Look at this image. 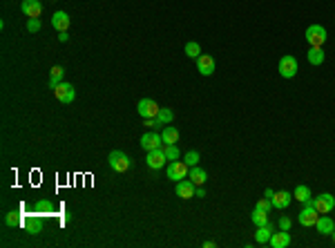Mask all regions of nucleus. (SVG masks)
Wrapping results in <instances>:
<instances>
[{
    "instance_id": "1",
    "label": "nucleus",
    "mask_w": 335,
    "mask_h": 248,
    "mask_svg": "<svg viewBox=\"0 0 335 248\" xmlns=\"http://www.w3.org/2000/svg\"><path fill=\"white\" fill-rule=\"evenodd\" d=\"M107 163H110V168L114 172H127L130 170V165H132V161H130V156H127L125 152L112 150L110 156H107Z\"/></svg>"
},
{
    "instance_id": "2",
    "label": "nucleus",
    "mask_w": 335,
    "mask_h": 248,
    "mask_svg": "<svg viewBox=\"0 0 335 248\" xmlns=\"http://www.w3.org/2000/svg\"><path fill=\"white\" fill-rule=\"evenodd\" d=\"M306 43L311 45V47H322V45L326 43V38H329V34H326V30L322 27V25H311V27H306Z\"/></svg>"
},
{
    "instance_id": "3",
    "label": "nucleus",
    "mask_w": 335,
    "mask_h": 248,
    "mask_svg": "<svg viewBox=\"0 0 335 248\" xmlns=\"http://www.w3.org/2000/svg\"><path fill=\"white\" fill-rule=\"evenodd\" d=\"M188 172H190V165L185 163V161H170L168 163V168H165V175H168V179H172V181H181V179H185L188 177Z\"/></svg>"
},
{
    "instance_id": "4",
    "label": "nucleus",
    "mask_w": 335,
    "mask_h": 248,
    "mask_svg": "<svg viewBox=\"0 0 335 248\" xmlns=\"http://www.w3.org/2000/svg\"><path fill=\"white\" fill-rule=\"evenodd\" d=\"M277 69H279L282 78H293L297 72H300V65H297V59L293 56V54H286V56H282V59H279Z\"/></svg>"
},
{
    "instance_id": "5",
    "label": "nucleus",
    "mask_w": 335,
    "mask_h": 248,
    "mask_svg": "<svg viewBox=\"0 0 335 248\" xmlns=\"http://www.w3.org/2000/svg\"><path fill=\"white\" fill-rule=\"evenodd\" d=\"M54 96L59 98L63 105H69V103L76 98V90H74L72 83H65L63 81V83H59V85L54 88Z\"/></svg>"
},
{
    "instance_id": "6",
    "label": "nucleus",
    "mask_w": 335,
    "mask_h": 248,
    "mask_svg": "<svg viewBox=\"0 0 335 248\" xmlns=\"http://www.w3.org/2000/svg\"><path fill=\"white\" fill-rule=\"evenodd\" d=\"M317 208L308 201V204L304 206V208L300 210V217H297V221H300V226H304V228H311V226L317 224Z\"/></svg>"
},
{
    "instance_id": "7",
    "label": "nucleus",
    "mask_w": 335,
    "mask_h": 248,
    "mask_svg": "<svg viewBox=\"0 0 335 248\" xmlns=\"http://www.w3.org/2000/svg\"><path fill=\"white\" fill-rule=\"evenodd\" d=\"M311 204L315 206L320 215H329V213H333V210H335V197L331 195V192H324V195L311 199Z\"/></svg>"
},
{
    "instance_id": "8",
    "label": "nucleus",
    "mask_w": 335,
    "mask_h": 248,
    "mask_svg": "<svg viewBox=\"0 0 335 248\" xmlns=\"http://www.w3.org/2000/svg\"><path fill=\"white\" fill-rule=\"evenodd\" d=\"M146 163H148V168H152V170H161V168H163L165 163H170V161H168V156H165L163 148H156V150L148 152Z\"/></svg>"
},
{
    "instance_id": "9",
    "label": "nucleus",
    "mask_w": 335,
    "mask_h": 248,
    "mask_svg": "<svg viewBox=\"0 0 335 248\" xmlns=\"http://www.w3.org/2000/svg\"><path fill=\"white\" fill-rule=\"evenodd\" d=\"M136 110H139V117L141 119H156L161 107L156 105V101H152V98H141L139 105H136Z\"/></svg>"
},
{
    "instance_id": "10",
    "label": "nucleus",
    "mask_w": 335,
    "mask_h": 248,
    "mask_svg": "<svg viewBox=\"0 0 335 248\" xmlns=\"http://www.w3.org/2000/svg\"><path fill=\"white\" fill-rule=\"evenodd\" d=\"M141 148L146 152L156 150V148H163V139H161L159 132H146V134L141 136Z\"/></svg>"
},
{
    "instance_id": "11",
    "label": "nucleus",
    "mask_w": 335,
    "mask_h": 248,
    "mask_svg": "<svg viewBox=\"0 0 335 248\" xmlns=\"http://www.w3.org/2000/svg\"><path fill=\"white\" fill-rule=\"evenodd\" d=\"M43 215H27V217L23 219V228L27 230V233H31V235H38V233H43Z\"/></svg>"
},
{
    "instance_id": "12",
    "label": "nucleus",
    "mask_w": 335,
    "mask_h": 248,
    "mask_svg": "<svg viewBox=\"0 0 335 248\" xmlns=\"http://www.w3.org/2000/svg\"><path fill=\"white\" fill-rule=\"evenodd\" d=\"M197 72L201 76H213L214 74V59L210 54H201L199 59H197Z\"/></svg>"
},
{
    "instance_id": "13",
    "label": "nucleus",
    "mask_w": 335,
    "mask_h": 248,
    "mask_svg": "<svg viewBox=\"0 0 335 248\" xmlns=\"http://www.w3.org/2000/svg\"><path fill=\"white\" fill-rule=\"evenodd\" d=\"M194 192H197V186H194L190 179L177 181V197H179V199H192Z\"/></svg>"
},
{
    "instance_id": "14",
    "label": "nucleus",
    "mask_w": 335,
    "mask_h": 248,
    "mask_svg": "<svg viewBox=\"0 0 335 248\" xmlns=\"http://www.w3.org/2000/svg\"><path fill=\"white\" fill-rule=\"evenodd\" d=\"M20 11H23L27 18H40V14H43V5H40L38 0H23Z\"/></svg>"
},
{
    "instance_id": "15",
    "label": "nucleus",
    "mask_w": 335,
    "mask_h": 248,
    "mask_svg": "<svg viewBox=\"0 0 335 248\" xmlns=\"http://www.w3.org/2000/svg\"><path fill=\"white\" fill-rule=\"evenodd\" d=\"M271 201H273V208L284 210V208H288V206H291L293 192H288V190H279V192H275V195H273Z\"/></svg>"
},
{
    "instance_id": "16",
    "label": "nucleus",
    "mask_w": 335,
    "mask_h": 248,
    "mask_svg": "<svg viewBox=\"0 0 335 248\" xmlns=\"http://www.w3.org/2000/svg\"><path fill=\"white\" fill-rule=\"evenodd\" d=\"M69 23H72V18L67 16V11H56V14L52 16V27L56 31H67Z\"/></svg>"
},
{
    "instance_id": "17",
    "label": "nucleus",
    "mask_w": 335,
    "mask_h": 248,
    "mask_svg": "<svg viewBox=\"0 0 335 248\" xmlns=\"http://www.w3.org/2000/svg\"><path fill=\"white\" fill-rule=\"evenodd\" d=\"M188 179L192 181L194 186H204L206 181H208V172H206L204 168H199V165H192L188 172Z\"/></svg>"
},
{
    "instance_id": "18",
    "label": "nucleus",
    "mask_w": 335,
    "mask_h": 248,
    "mask_svg": "<svg viewBox=\"0 0 335 248\" xmlns=\"http://www.w3.org/2000/svg\"><path fill=\"white\" fill-rule=\"evenodd\" d=\"M271 244L273 248H286L288 244H291V233L288 230H279V233H273V237H271Z\"/></svg>"
},
{
    "instance_id": "19",
    "label": "nucleus",
    "mask_w": 335,
    "mask_h": 248,
    "mask_svg": "<svg viewBox=\"0 0 335 248\" xmlns=\"http://www.w3.org/2000/svg\"><path fill=\"white\" fill-rule=\"evenodd\" d=\"M317 233L320 235H333V230H335V221L329 217V215H322L320 219H317Z\"/></svg>"
},
{
    "instance_id": "20",
    "label": "nucleus",
    "mask_w": 335,
    "mask_h": 248,
    "mask_svg": "<svg viewBox=\"0 0 335 248\" xmlns=\"http://www.w3.org/2000/svg\"><path fill=\"white\" fill-rule=\"evenodd\" d=\"M311 188H308V186H304V184H300L295 188V192H293V199H297L300 201V204H308V201H311Z\"/></svg>"
},
{
    "instance_id": "21",
    "label": "nucleus",
    "mask_w": 335,
    "mask_h": 248,
    "mask_svg": "<svg viewBox=\"0 0 335 248\" xmlns=\"http://www.w3.org/2000/svg\"><path fill=\"white\" fill-rule=\"evenodd\" d=\"M271 237H273V228H271V224H266V226H257V233H255V242L257 244H268L271 242Z\"/></svg>"
},
{
    "instance_id": "22",
    "label": "nucleus",
    "mask_w": 335,
    "mask_h": 248,
    "mask_svg": "<svg viewBox=\"0 0 335 248\" xmlns=\"http://www.w3.org/2000/svg\"><path fill=\"white\" fill-rule=\"evenodd\" d=\"M161 139H163V146L165 143H177L179 141V130L175 125H165L163 132H161Z\"/></svg>"
},
{
    "instance_id": "23",
    "label": "nucleus",
    "mask_w": 335,
    "mask_h": 248,
    "mask_svg": "<svg viewBox=\"0 0 335 248\" xmlns=\"http://www.w3.org/2000/svg\"><path fill=\"white\" fill-rule=\"evenodd\" d=\"M306 59H308V63H311V65H322V63H324V59H326L324 49H322V47H311V49H308V54H306Z\"/></svg>"
},
{
    "instance_id": "24",
    "label": "nucleus",
    "mask_w": 335,
    "mask_h": 248,
    "mask_svg": "<svg viewBox=\"0 0 335 248\" xmlns=\"http://www.w3.org/2000/svg\"><path fill=\"white\" fill-rule=\"evenodd\" d=\"M59 83H63V67L61 65H54L49 69V90H54Z\"/></svg>"
},
{
    "instance_id": "25",
    "label": "nucleus",
    "mask_w": 335,
    "mask_h": 248,
    "mask_svg": "<svg viewBox=\"0 0 335 248\" xmlns=\"http://www.w3.org/2000/svg\"><path fill=\"white\" fill-rule=\"evenodd\" d=\"M54 210H56V206H54L49 199H38L34 206V213H38V215H52Z\"/></svg>"
},
{
    "instance_id": "26",
    "label": "nucleus",
    "mask_w": 335,
    "mask_h": 248,
    "mask_svg": "<svg viewBox=\"0 0 335 248\" xmlns=\"http://www.w3.org/2000/svg\"><path fill=\"white\" fill-rule=\"evenodd\" d=\"M250 221H253L255 226H266L268 224V213H266V210L255 208L253 215H250Z\"/></svg>"
},
{
    "instance_id": "27",
    "label": "nucleus",
    "mask_w": 335,
    "mask_h": 248,
    "mask_svg": "<svg viewBox=\"0 0 335 248\" xmlns=\"http://www.w3.org/2000/svg\"><path fill=\"white\" fill-rule=\"evenodd\" d=\"M185 56H188V59H199L201 56V45L194 43V40L185 43Z\"/></svg>"
},
{
    "instance_id": "28",
    "label": "nucleus",
    "mask_w": 335,
    "mask_h": 248,
    "mask_svg": "<svg viewBox=\"0 0 335 248\" xmlns=\"http://www.w3.org/2000/svg\"><path fill=\"white\" fill-rule=\"evenodd\" d=\"M172 119H175V114H172V110H168V107H161L159 114H156V121H159L161 125H168V123H172Z\"/></svg>"
},
{
    "instance_id": "29",
    "label": "nucleus",
    "mask_w": 335,
    "mask_h": 248,
    "mask_svg": "<svg viewBox=\"0 0 335 248\" xmlns=\"http://www.w3.org/2000/svg\"><path fill=\"white\" fill-rule=\"evenodd\" d=\"M163 152H165V156H168V161H177L179 159V148H177V143H165L163 146Z\"/></svg>"
},
{
    "instance_id": "30",
    "label": "nucleus",
    "mask_w": 335,
    "mask_h": 248,
    "mask_svg": "<svg viewBox=\"0 0 335 248\" xmlns=\"http://www.w3.org/2000/svg\"><path fill=\"white\" fill-rule=\"evenodd\" d=\"M5 224L9 226V228H14V226H20V224H23V219H20L18 213H14V210H11V213L5 215Z\"/></svg>"
},
{
    "instance_id": "31",
    "label": "nucleus",
    "mask_w": 335,
    "mask_h": 248,
    "mask_svg": "<svg viewBox=\"0 0 335 248\" xmlns=\"http://www.w3.org/2000/svg\"><path fill=\"white\" fill-rule=\"evenodd\" d=\"M199 159H201V156H199V152H197V150L185 152V156H183V161L190 165V168H192V165H199Z\"/></svg>"
},
{
    "instance_id": "32",
    "label": "nucleus",
    "mask_w": 335,
    "mask_h": 248,
    "mask_svg": "<svg viewBox=\"0 0 335 248\" xmlns=\"http://www.w3.org/2000/svg\"><path fill=\"white\" fill-rule=\"evenodd\" d=\"M38 30H40V18H30V20H27V31L36 34Z\"/></svg>"
},
{
    "instance_id": "33",
    "label": "nucleus",
    "mask_w": 335,
    "mask_h": 248,
    "mask_svg": "<svg viewBox=\"0 0 335 248\" xmlns=\"http://www.w3.org/2000/svg\"><path fill=\"white\" fill-rule=\"evenodd\" d=\"M255 208H259V210H266V213H268V210L273 208V201L264 197V199H259V201H257V206H255Z\"/></svg>"
},
{
    "instance_id": "34",
    "label": "nucleus",
    "mask_w": 335,
    "mask_h": 248,
    "mask_svg": "<svg viewBox=\"0 0 335 248\" xmlns=\"http://www.w3.org/2000/svg\"><path fill=\"white\" fill-rule=\"evenodd\" d=\"M291 226H293L291 217H279V230H291Z\"/></svg>"
},
{
    "instance_id": "35",
    "label": "nucleus",
    "mask_w": 335,
    "mask_h": 248,
    "mask_svg": "<svg viewBox=\"0 0 335 248\" xmlns=\"http://www.w3.org/2000/svg\"><path fill=\"white\" fill-rule=\"evenodd\" d=\"M143 121H146V123H143V125H146V127H150V130H154V127H159V125H161V123L156 121V119H143Z\"/></svg>"
},
{
    "instance_id": "36",
    "label": "nucleus",
    "mask_w": 335,
    "mask_h": 248,
    "mask_svg": "<svg viewBox=\"0 0 335 248\" xmlns=\"http://www.w3.org/2000/svg\"><path fill=\"white\" fill-rule=\"evenodd\" d=\"M194 197H206V190H204V186H197V192H194Z\"/></svg>"
},
{
    "instance_id": "37",
    "label": "nucleus",
    "mask_w": 335,
    "mask_h": 248,
    "mask_svg": "<svg viewBox=\"0 0 335 248\" xmlns=\"http://www.w3.org/2000/svg\"><path fill=\"white\" fill-rule=\"evenodd\" d=\"M59 40H61V43H65V40H69V34H67V31H59Z\"/></svg>"
},
{
    "instance_id": "38",
    "label": "nucleus",
    "mask_w": 335,
    "mask_h": 248,
    "mask_svg": "<svg viewBox=\"0 0 335 248\" xmlns=\"http://www.w3.org/2000/svg\"><path fill=\"white\" fill-rule=\"evenodd\" d=\"M273 195H275V190H273V188H266V190H264V197H266V199H273Z\"/></svg>"
},
{
    "instance_id": "39",
    "label": "nucleus",
    "mask_w": 335,
    "mask_h": 248,
    "mask_svg": "<svg viewBox=\"0 0 335 248\" xmlns=\"http://www.w3.org/2000/svg\"><path fill=\"white\" fill-rule=\"evenodd\" d=\"M333 244H335V230H333Z\"/></svg>"
}]
</instances>
